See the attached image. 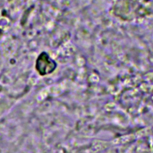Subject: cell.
I'll use <instances>...</instances> for the list:
<instances>
[{
	"mask_svg": "<svg viewBox=\"0 0 153 153\" xmlns=\"http://www.w3.org/2000/svg\"><path fill=\"white\" fill-rule=\"evenodd\" d=\"M56 62L45 52L41 53L36 62V69L41 75L52 73L56 68Z\"/></svg>",
	"mask_w": 153,
	"mask_h": 153,
	"instance_id": "1",
	"label": "cell"
}]
</instances>
